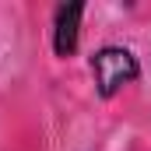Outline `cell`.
I'll return each mask as SVG.
<instances>
[{
	"label": "cell",
	"instance_id": "obj_1",
	"mask_svg": "<svg viewBox=\"0 0 151 151\" xmlns=\"http://www.w3.org/2000/svg\"><path fill=\"white\" fill-rule=\"evenodd\" d=\"M88 74H91V88L102 102L116 99L123 88L137 84L144 67H141V56L123 46V42H102L88 53Z\"/></svg>",
	"mask_w": 151,
	"mask_h": 151
},
{
	"label": "cell",
	"instance_id": "obj_2",
	"mask_svg": "<svg viewBox=\"0 0 151 151\" xmlns=\"http://www.w3.org/2000/svg\"><path fill=\"white\" fill-rule=\"evenodd\" d=\"M88 4L84 0H63L53 7L49 18V49L56 60H74L81 49V25H84Z\"/></svg>",
	"mask_w": 151,
	"mask_h": 151
}]
</instances>
